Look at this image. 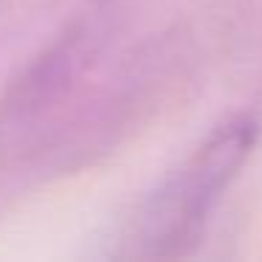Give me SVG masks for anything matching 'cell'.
I'll return each mask as SVG.
<instances>
[{"instance_id": "obj_1", "label": "cell", "mask_w": 262, "mask_h": 262, "mask_svg": "<svg viewBox=\"0 0 262 262\" xmlns=\"http://www.w3.org/2000/svg\"><path fill=\"white\" fill-rule=\"evenodd\" d=\"M259 130L254 113L228 116L158 183L136 220L133 245L138 256H183L200 243L214 206L248 164Z\"/></svg>"}]
</instances>
